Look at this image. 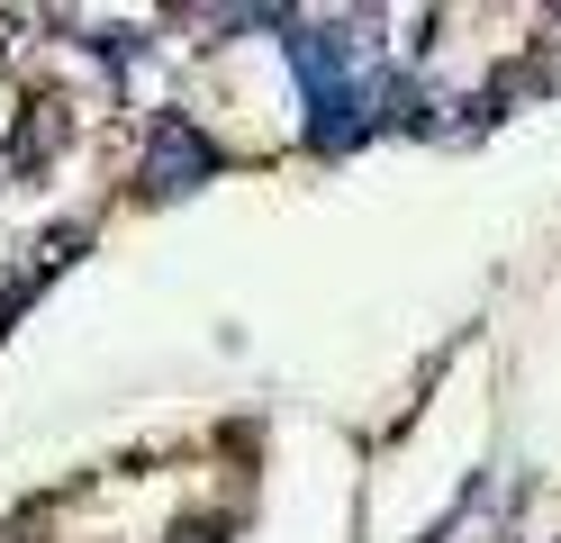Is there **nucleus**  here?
<instances>
[{"label": "nucleus", "instance_id": "obj_1", "mask_svg": "<svg viewBox=\"0 0 561 543\" xmlns=\"http://www.w3.org/2000/svg\"><path fill=\"white\" fill-rule=\"evenodd\" d=\"M218 163L208 155V136L191 127V118H154V155H146V172H154V191H191V181Z\"/></svg>", "mask_w": 561, "mask_h": 543}]
</instances>
